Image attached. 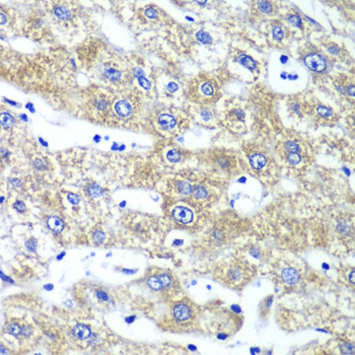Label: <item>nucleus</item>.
Returning a JSON list of instances; mask_svg holds the SVG:
<instances>
[{"instance_id": "21", "label": "nucleus", "mask_w": 355, "mask_h": 355, "mask_svg": "<svg viewBox=\"0 0 355 355\" xmlns=\"http://www.w3.org/2000/svg\"><path fill=\"white\" fill-rule=\"evenodd\" d=\"M88 192L90 195L94 198L100 197L103 194L102 188L97 184H93L88 188Z\"/></svg>"}, {"instance_id": "20", "label": "nucleus", "mask_w": 355, "mask_h": 355, "mask_svg": "<svg viewBox=\"0 0 355 355\" xmlns=\"http://www.w3.org/2000/svg\"><path fill=\"white\" fill-rule=\"evenodd\" d=\"M257 7L259 10L265 13L272 12V6L271 4L267 1H259L257 2Z\"/></svg>"}, {"instance_id": "1", "label": "nucleus", "mask_w": 355, "mask_h": 355, "mask_svg": "<svg viewBox=\"0 0 355 355\" xmlns=\"http://www.w3.org/2000/svg\"><path fill=\"white\" fill-rule=\"evenodd\" d=\"M198 93L201 99L206 103L214 102L219 96V87L213 78L206 75L200 77L197 81Z\"/></svg>"}, {"instance_id": "49", "label": "nucleus", "mask_w": 355, "mask_h": 355, "mask_svg": "<svg viewBox=\"0 0 355 355\" xmlns=\"http://www.w3.org/2000/svg\"><path fill=\"white\" fill-rule=\"evenodd\" d=\"M135 318V316H131L130 317H127L125 318V321H126L127 323L128 324H131L132 322H133Z\"/></svg>"}, {"instance_id": "25", "label": "nucleus", "mask_w": 355, "mask_h": 355, "mask_svg": "<svg viewBox=\"0 0 355 355\" xmlns=\"http://www.w3.org/2000/svg\"><path fill=\"white\" fill-rule=\"evenodd\" d=\"M7 331L10 334H12L14 336H18L20 333L22 331V328L20 326L16 324H9L7 327Z\"/></svg>"}, {"instance_id": "42", "label": "nucleus", "mask_w": 355, "mask_h": 355, "mask_svg": "<svg viewBox=\"0 0 355 355\" xmlns=\"http://www.w3.org/2000/svg\"><path fill=\"white\" fill-rule=\"evenodd\" d=\"M231 309L233 312L237 314H239L241 312V309L240 306L237 305V304L232 305L231 306Z\"/></svg>"}, {"instance_id": "56", "label": "nucleus", "mask_w": 355, "mask_h": 355, "mask_svg": "<svg viewBox=\"0 0 355 355\" xmlns=\"http://www.w3.org/2000/svg\"><path fill=\"white\" fill-rule=\"evenodd\" d=\"M322 268L324 269V270H328L330 269V267L328 266V265L326 263H324L322 265Z\"/></svg>"}, {"instance_id": "34", "label": "nucleus", "mask_w": 355, "mask_h": 355, "mask_svg": "<svg viewBox=\"0 0 355 355\" xmlns=\"http://www.w3.org/2000/svg\"><path fill=\"white\" fill-rule=\"evenodd\" d=\"M67 199L71 204H73V205H77V204H79V203L80 202V198L79 197V196L78 195L74 194H68Z\"/></svg>"}, {"instance_id": "29", "label": "nucleus", "mask_w": 355, "mask_h": 355, "mask_svg": "<svg viewBox=\"0 0 355 355\" xmlns=\"http://www.w3.org/2000/svg\"><path fill=\"white\" fill-rule=\"evenodd\" d=\"M229 278L233 281H238L241 278V273L236 269H232L229 272Z\"/></svg>"}, {"instance_id": "6", "label": "nucleus", "mask_w": 355, "mask_h": 355, "mask_svg": "<svg viewBox=\"0 0 355 355\" xmlns=\"http://www.w3.org/2000/svg\"><path fill=\"white\" fill-rule=\"evenodd\" d=\"M115 110L117 114L122 117H128L132 111L131 105L126 100H121L117 102L115 105Z\"/></svg>"}, {"instance_id": "50", "label": "nucleus", "mask_w": 355, "mask_h": 355, "mask_svg": "<svg viewBox=\"0 0 355 355\" xmlns=\"http://www.w3.org/2000/svg\"><path fill=\"white\" fill-rule=\"evenodd\" d=\"M280 60L281 64H285L287 62V61H288V57H287V56L282 55L280 57Z\"/></svg>"}, {"instance_id": "17", "label": "nucleus", "mask_w": 355, "mask_h": 355, "mask_svg": "<svg viewBox=\"0 0 355 355\" xmlns=\"http://www.w3.org/2000/svg\"><path fill=\"white\" fill-rule=\"evenodd\" d=\"M340 350L343 355H354L355 346L352 343H344L340 346Z\"/></svg>"}, {"instance_id": "11", "label": "nucleus", "mask_w": 355, "mask_h": 355, "mask_svg": "<svg viewBox=\"0 0 355 355\" xmlns=\"http://www.w3.org/2000/svg\"><path fill=\"white\" fill-rule=\"evenodd\" d=\"M284 149L287 153H300V144L294 141L288 140L284 143Z\"/></svg>"}, {"instance_id": "46", "label": "nucleus", "mask_w": 355, "mask_h": 355, "mask_svg": "<svg viewBox=\"0 0 355 355\" xmlns=\"http://www.w3.org/2000/svg\"><path fill=\"white\" fill-rule=\"evenodd\" d=\"M1 16V18H0V24L1 25H4V24H6L7 22V19L6 16L3 14L2 13H1L0 14Z\"/></svg>"}, {"instance_id": "38", "label": "nucleus", "mask_w": 355, "mask_h": 355, "mask_svg": "<svg viewBox=\"0 0 355 355\" xmlns=\"http://www.w3.org/2000/svg\"><path fill=\"white\" fill-rule=\"evenodd\" d=\"M167 89L171 93H174L178 89V86L176 83L174 82H170L167 85Z\"/></svg>"}, {"instance_id": "59", "label": "nucleus", "mask_w": 355, "mask_h": 355, "mask_svg": "<svg viewBox=\"0 0 355 355\" xmlns=\"http://www.w3.org/2000/svg\"><path fill=\"white\" fill-rule=\"evenodd\" d=\"M188 348H189V349H190V350H192V351H195V350L196 349V348L195 346L192 345H189V346H188Z\"/></svg>"}, {"instance_id": "10", "label": "nucleus", "mask_w": 355, "mask_h": 355, "mask_svg": "<svg viewBox=\"0 0 355 355\" xmlns=\"http://www.w3.org/2000/svg\"><path fill=\"white\" fill-rule=\"evenodd\" d=\"M158 123L161 126L166 130L173 129L176 125L175 118L169 114H162L158 117Z\"/></svg>"}, {"instance_id": "19", "label": "nucleus", "mask_w": 355, "mask_h": 355, "mask_svg": "<svg viewBox=\"0 0 355 355\" xmlns=\"http://www.w3.org/2000/svg\"><path fill=\"white\" fill-rule=\"evenodd\" d=\"M196 37L198 40L203 44H209L212 42V37L209 34L203 31L198 32L196 34Z\"/></svg>"}, {"instance_id": "2", "label": "nucleus", "mask_w": 355, "mask_h": 355, "mask_svg": "<svg viewBox=\"0 0 355 355\" xmlns=\"http://www.w3.org/2000/svg\"><path fill=\"white\" fill-rule=\"evenodd\" d=\"M306 66L311 71L322 72L326 68V62L324 59L316 54H309L304 59Z\"/></svg>"}, {"instance_id": "12", "label": "nucleus", "mask_w": 355, "mask_h": 355, "mask_svg": "<svg viewBox=\"0 0 355 355\" xmlns=\"http://www.w3.org/2000/svg\"><path fill=\"white\" fill-rule=\"evenodd\" d=\"M238 61L241 65L249 70L256 67V63L251 57L246 55H241L238 58Z\"/></svg>"}, {"instance_id": "51", "label": "nucleus", "mask_w": 355, "mask_h": 355, "mask_svg": "<svg viewBox=\"0 0 355 355\" xmlns=\"http://www.w3.org/2000/svg\"><path fill=\"white\" fill-rule=\"evenodd\" d=\"M44 289H45L46 290H52L53 289V288H54V285H53V284H46V285H44Z\"/></svg>"}, {"instance_id": "57", "label": "nucleus", "mask_w": 355, "mask_h": 355, "mask_svg": "<svg viewBox=\"0 0 355 355\" xmlns=\"http://www.w3.org/2000/svg\"><path fill=\"white\" fill-rule=\"evenodd\" d=\"M297 77H298V76H297V75H293H293H290V74L288 75V78H289V79H290V80H292V79L294 80V79H296L297 78Z\"/></svg>"}, {"instance_id": "37", "label": "nucleus", "mask_w": 355, "mask_h": 355, "mask_svg": "<svg viewBox=\"0 0 355 355\" xmlns=\"http://www.w3.org/2000/svg\"><path fill=\"white\" fill-rule=\"evenodd\" d=\"M96 296L98 299L102 300L103 301H107L108 300V297L107 294L102 291H99L97 292Z\"/></svg>"}, {"instance_id": "16", "label": "nucleus", "mask_w": 355, "mask_h": 355, "mask_svg": "<svg viewBox=\"0 0 355 355\" xmlns=\"http://www.w3.org/2000/svg\"><path fill=\"white\" fill-rule=\"evenodd\" d=\"M167 158L170 162H178L181 158L180 152L176 149H172L167 152Z\"/></svg>"}, {"instance_id": "30", "label": "nucleus", "mask_w": 355, "mask_h": 355, "mask_svg": "<svg viewBox=\"0 0 355 355\" xmlns=\"http://www.w3.org/2000/svg\"><path fill=\"white\" fill-rule=\"evenodd\" d=\"M138 82H139V85L142 87H143L144 89L148 90L151 87V83L144 76H142V77L138 78Z\"/></svg>"}, {"instance_id": "55", "label": "nucleus", "mask_w": 355, "mask_h": 355, "mask_svg": "<svg viewBox=\"0 0 355 355\" xmlns=\"http://www.w3.org/2000/svg\"><path fill=\"white\" fill-rule=\"evenodd\" d=\"M39 141H40V143H41L42 145H44V146H48V143H47V142L44 141L43 139H42V138H39Z\"/></svg>"}, {"instance_id": "62", "label": "nucleus", "mask_w": 355, "mask_h": 355, "mask_svg": "<svg viewBox=\"0 0 355 355\" xmlns=\"http://www.w3.org/2000/svg\"><path fill=\"white\" fill-rule=\"evenodd\" d=\"M316 330H317V331H319V332H324V333H328V332H327V331H326V330H321V329H317Z\"/></svg>"}, {"instance_id": "39", "label": "nucleus", "mask_w": 355, "mask_h": 355, "mask_svg": "<svg viewBox=\"0 0 355 355\" xmlns=\"http://www.w3.org/2000/svg\"><path fill=\"white\" fill-rule=\"evenodd\" d=\"M273 302V296H269L268 297H267L266 300H265V301L264 307L266 309H269L271 308V306H272Z\"/></svg>"}, {"instance_id": "26", "label": "nucleus", "mask_w": 355, "mask_h": 355, "mask_svg": "<svg viewBox=\"0 0 355 355\" xmlns=\"http://www.w3.org/2000/svg\"><path fill=\"white\" fill-rule=\"evenodd\" d=\"M272 34L274 38L277 40H281L284 37V32L281 28L278 26H275L272 29Z\"/></svg>"}, {"instance_id": "33", "label": "nucleus", "mask_w": 355, "mask_h": 355, "mask_svg": "<svg viewBox=\"0 0 355 355\" xmlns=\"http://www.w3.org/2000/svg\"><path fill=\"white\" fill-rule=\"evenodd\" d=\"M25 245H26V247H27L30 251L34 252L36 250L37 241L36 240H34V239H31L30 240L28 241L25 243Z\"/></svg>"}, {"instance_id": "48", "label": "nucleus", "mask_w": 355, "mask_h": 355, "mask_svg": "<svg viewBox=\"0 0 355 355\" xmlns=\"http://www.w3.org/2000/svg\"><path fill=\"white\" fill-rule=\"evenodd\" d=\"M26 108L28 109L30 111H31V113H34V105L31 103H28V104L26 105Z\"/></svg>"}, {"instance_id": "52", "label": "nucleus", "mask_w": 355, "mask_h": 355, "mask_svg": "<svg viewBox=\"0 0 355 355\" xmlns=\"http://www.w3.org/2000/svg\"><path fill=\"white\" fill-rule=\"evenodd\" d=\"M12 184L16 186H19L20 185V181L18 179H14L13 180Z\"/></svg>"}, {"instance_id": "24", "label": "nucleus", "mask_w": 355, "mask_h": 355, "mask_svg": "<svg viewBox=\"0 0 355 355\" xmlns=\"http://www.w3.org/2000/svg\"><path fill=\"white\" fill-rule=\"evenodd\" d=\"M287 160L292 165L298 164L301 161V156L300 153H288Z\"/></svg>"}, {"instance_id": "32", "label": "nucleus", "mask_w": 355, "mask_h": 355, "mask_svg": "<svg viewBox=\"0 0 355 355\" xmlns=\"http://www.w3.org/2000/svg\"><path fill=\"white\" fill-rule=\"evenodd\" d=\"M317 111L318 114L322 117H328L332 114V113L329 109L323 106H319L317 109Z\"/></svg>"}, {"instance_id": "28", "label": "nucleus", "mask_w": 355, "mask_h": 355, "mask_svg": "<svg viewBox=\"0 0 355 355\" xmlns=\"http://www.w3.org/2000/svg\"><path fill=\"white\" fill-rule=\"evenodd\" d=\"M94 241L97 243H101L105 240V235L104 232L100 231L95 232L93 235Z\"/></svg>"}, {"instance_id": "7", "label": "nucleus", "mask_w": 355, "mask_h": 355, "mask_svg": "<svg viewBox=\"0 0 355 355\" xmlns=\"http://www.w3.org/2000/svg\"><path fill=\"white\" fill-rule=\"evenodd\" d=\"M249 162L252 168L255 170H259L266 166L267 160L263 155L256 152L250 156Z\"/></svg>"}, {"instance_id": "54", "label": "nucleus", "mask_w": 355, "mask_h": 355, "mask_svg": "<svg viewBox=\"0 0 355 355\" xmlns=\"http://www.w3.org/2000/svg\"><path fill=\"white\" fill-rule=\"evenodd\" d=\"M123 271H124V272L125 273H126V274H133V273H134V271H132V270H130V269H124V270H123Z\"/></svg>"}, {"instance_id": "15", "label": "nucleus", "mask_w": 355, "mask_h": 355, "mask_svg": "<svg viewBox=\"0 0 355 355\" xmlns=\"http://www.w3.org/2000/svg\"><path fill=\"white\" fill-rule=\"evenodd\" d=\"M105 74L106 77L111 81H117L120 80L121 77V73L120 71L114 68H106L105 71Z\"/></svg>"}, {"instance_id": "13", "label": "nucleus", "mask_w": 355, "mask_h": 355, "mask_svg": "<svg viewBox=\"0 0 355 355\" xmlns=\"http://www.w3.org/2000/svg\"><path fill=\"white\" fill-rule=\"evenodd\" d=\"M1 125L6 128L12 126L14 123V117L8 113H2L0 115Z\"/></svg>"}, {"instance_id": "43", "label": "nucleus", "mask_w": 355, "mask_h": 355, "mask_svg": "<svg viewBox=\"0 0 355 355\" xmlns=\"http://www.w3.org/2000/svg\"><path fill=\"white\" fill-rule=\"evenodd\" d=\"M250 254L255 258H258L259 256V251L254 248L250 250Z\"/></svg>"}, {"instance_id": "58", "label": "nucleus", "mask_w": 355, "mask_h": 355, "mask_svg": "<svg viewBox=\"0 0 355 355\" xmlns=\"http://www.w3.org/2000/svg\"><path fill=\"white\" fill-rule=\"evenodd\" d=\"M20 118H21L23 120L25 121H28V117H27L26 115L24 114H22L21 115H20Z\"/></svg>"}, {"instance_id": "3", "label": "nucleus", "mask_w": 355, "mask_h": 355, "mask_svg": "<svg viewBox=\"0 0 355 355\" xmlns=\"http://www.w3.org/2000/svg\"><path fill=\"white\" fill-rule=\"evenodd\" d=\"M172 216L177 221L185 224L192 222L194 219L191 210L182 206L175 207L172 211Z\"/></svg>"}, {"instance_id": "64", "label": "nucleus", "mask_w": 355, "mask_h": 355, "mask_svg": "<svg viewBox=\"0 0 355 355\" xmlns=\"http://www.w3.org/2000/svg\"><path fill=\"white\" fill-rule=\"evenodd\" d=\"M1 354H2V353H3V354H4V353H5V350H4V348H3V349H2V347H1Z\"/></svg>"}, {"instance_id": "22", "label": "nucleus", "mask_w": 355, "mask_h": 355, "mask_svg": "<svg viewBox=\"0 0 355 355\" xmlns=\"http://www.w3.org/2000/svg\"><path fill=\"white\" fill-rule=\"evenodd\" d=\"M193 194L198 199H203L207 197V190L202 186H197L193 190Z\"/></svg>"}, {"instance_id": "8", "label": "nucleus", "mask_w": 355, "mask_h": 355, "mask_svg": "<svg viewBox=\"0 0 355 355\" xmlns=\"http://www.w3.org/2000/svg\"><path fill=\"white\" fill-rule=\"evenodd\" d=\"M47 225L52 231L56 233H60L64 229L65 224L59 217L52 216L47 220Z\"/></svg>"}, {"instance_id": "40", "label": "nucleus", "mask_w": 355, "mask_h": 355, "mask_svg": "<svg viewBox=\"0 0 355 355\" xmlns=\"http://www.w3.org/2000/svg\"><path fill=\"white\" fill-rule=\"evenodd\" d=\"M0 273H1V278L3 280V281L9 282L10 283H14L13 280L6 275H4L2 271H1Z\"/></svg>"}, {"instance_id": "23", "label": "nucleus", "mask_w": 355, "mask_h": 355, "mask_svg": "<svg viewBox=\"0 0 355 355\" xmlns=\"http://www.w3.org/2000/svg\"><path fill=\"white\" fill-rule=\"evenodd\" d=\"M178 188L179 192L183 195H188L192 191L191 185L186 182H179Z\"/></svg>"}, {"instance_id": "60", "label": "nucleus", "mask_w": 355, "mask_h": 355, "mask_svg": "<svg viewBox=\"0 0 355 355\" xmlns=\"http://www.w3.org/2000/svg\"><path fill=\"white\" fill-rule=\"evenodd\" d=\"M100 138H101V137H100L99 136H97H97H96L95 137V138H94V140H95V141L96 142H98L99 141V139H100Z\"/></svg>"}, {"instance_id": "47", "label": "nucleus", "mask_w": 355, "mask_h": 355, "mask_svg": "<svg viewBox=\"0 0 355 355\" xmlns=\"http://www.w3.org/2000/svg\"><path fill=\"white\" fill-rule=\"evenodd\" d=\"M348 93L350 95H355V87L353 85H350L348 87Z\"/></svg>"}, {"instance_id": "44", "label": "nucleus", "mask_w": 355, "mask_h": 355, "mask_svg": "<svg viewBox=\"0 0 355 355\" xmlns=\"http://www.w3.org/2000/svg\"><path fill=\"white\" fill-rule=\"evenodd\" d=\"M349 281L351 283L355 284V271H353L350 273L349 275Z\"/></svg>"}, {"instance_id": "61", "label": "nucleus", "mask_w": 355, "mask_h": 355, "mask_svg": "<svg viewBox=\"0 0 355 355\" xmlns=\"http://www.w3.org/2000/svg\"><path fill=\"white\" fill-rule=\"evenodd\" d=\"M6 101L7 102H8L9 104H10V105H16V102H13V101H9V100H8V99H6Z\"/></svg>"}, {"instance_id": "9", "label": "nucleus", "mask_w": 355, "mask_h": 355, "mask_svg": "<svg viewBox=\"0 0 355 355\" xmlns=\"http://www.w3.org/2000/svg\"><path fill=\"white\" fill-rule=\"evenodd\" d=\"M73 334L79 339H87L91 336V330L86 325L79 324L74 328Z\"/></svg>"}, {"instance_id": "4", "label": "nucleus", "mask_w": 355, "mask_h": 355, "mask_svg": "<svg viewBox=\"0 0 355 355\" xmlns=\"http://www.w3.org/2000/svg\"><path fill=\"white\" fill-rule=\"evenodd\" d=\"M281 278L286 284L289 285H295L299 281L300 276L295 269L287 268L282 271Z\"/></svg>"}, {"instance_id": "53", "label": "nucleus", "mask_w": 355, "mask_h": 355, "mask_svg": "<svg viewBox=\"0 0 355 355\" xmlns=\"http://www.w3.org/2000/svg\"><path fill=\"white\" fill-rule=\"evenodd\" d=\"M65 255H66V253L64 251V252H62V253H60V255H59L57 256V257H56V259H57L58 260H61V259H63V257H64L65 256Z\"/></svg>"}, {"instance_id": "63", "label": "nucleus", "mask_w": 355, "mask_h": 355, "mask_svg": "<svg viewBox=\"0 0 355 355\" xmlns=\"http://www.w3.org/2000/svg\"><path fill=\"white\" fill-rule=\"evenodd\" d=\"M281 77L282 78H283V79H286V73H285V72L281 74Z\"/></svg>"}, {"instance_id": "36", "label": "nucleus", "mask_w": 355, "mask_h": 355, "mask_svg": "<svg viewBox=\"0 0 355 355\" xmlns=\"http://www.w3.org/2000/svg\"><path fill=\"white\" fill-rule=\"evenodd\" d=\"M14 206L16 210L21 212L25 211L26 208L25 203L22 201H17L15 203V204H14Z\"/></svg>"}, {"instance_id": "14", "label": "nucleus", "mask_w": 355, "mask_h": 355, "mask_svg": "<svg viewBox=\"0 0 355 355\" xmlns=\"http://www.w3.org/2000/svg\"><path fill=\"white\" fill-rule=\"evenodd\" d=\"M54 14L59 19L65 20L70 18L71 12L67 8L60 6L56 7L54 9Z\"/></svg>"}, {"instance_id": "5", "label": "nucleus", "mask_w": 355, "mask_h": 355, "mask_svg": "<svg viewBox=\"0 0 355 355\" xmlns=\"http://www.w3.org/2000/svg\"><path fill=\"white\" fill-rule=\"evenodd\" d=\"M175 318L180 321H186L191 317V312L188 306L184 304L176 305L173 310Z\"/></svg>"}, {"instance_id": "45", "label": "nucleus", "mask_w": 355, "mask_h": 355, "mask_svg": "<svg viewBox=\"0 0 355 355\" xmlns=\"http://www.w3.org/2000/svg\"><path fill=\"white\" fill-rule=\"evenodd\" d=\"M328 52L330 53V54H333V55H337L338 54V52H339L338 50L337 49V48H335V47L330 48L328 49Z\"/></svg>"}, {"instance_id": "41", "label": "nucleus", "mask_w": 355, "mask_h": 355, "mask_svg": "<svg viewBox=\"0 0 355 355\" xmlns=\"http://www.w3.org/2000/svg\"><path fill=\"white\" fill-rule=\"evenodd\" d=\"M134 73H135V75L136 77L139 78L140 77L143 76L144 71H143L141 68H137L135 70Z\"/></svg>"}, {"instance_id": "35", "label": "nucleus", "mask_w": 355, "mask_h": 355, "mask_svg": "<svg viewBox=\"0 0 355 355\" xmlns=\"http://www.w3.org/2000/svg\"><path fill=\"white\" fill-rule=\"evenodd\" d=\"M145 15L150 19H155L158 17V12L153 8H149L145 10Z\"/></svg>"}, {"instance_id": "31", "label": "nucleus", "mask_w": 355, "mask_h": 355, "mask_svg": "<svg viewBox=\"0 0 355 355\" xmlns=\"http://www.w3.org/2000/svg\"><path fill=\"white\" fill-rule=\"evenodd\" d=\"M288 20L291 24L294 27H300L302 25L301 19L298 16H291Z\"/></svg>"}, {"instance_id": "18", "label": "nucleus", "mask_w": 355, "mask_h": 355, "mask_svg": "<svg viewBox=\"0 0 355 355\" xmlns=\"http://www.w3.org/2000/svg\"><path fill=\"white\" fill-rule=\"evenodd\" d=\"M148 285L151 289H153L154 290H159L163 287L160 279L158 277H151L150 278H149Z\"/></svg>"}, {"instance_id": "27", "label": "nucleus", "mask_w": 355, "mask_h": 355, "mask_svg": "<svg viewBox=\"0 0 355 355\" xmlns=\"http://www.w3.org/2000/svg\"><path fill=\"white\" fill-rule=\"evenodd\" d=\"M163 287H169L171 284V279L170 276L166 274H161L158 277Z\"/></svg>"}]
</instances>
